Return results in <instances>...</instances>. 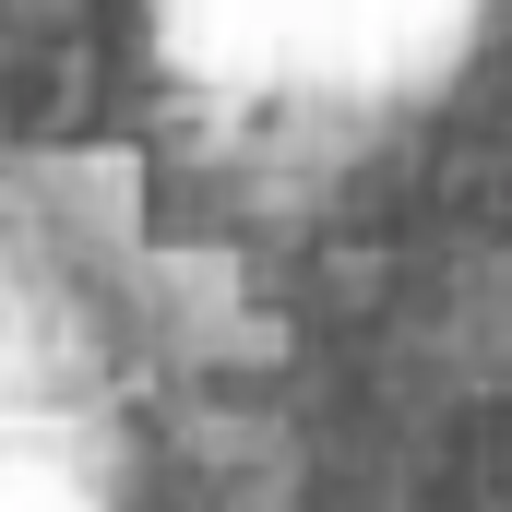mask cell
<instances>
[{
    "mask_svg": "<svg viewBox=\"0 0 512 512\" xmlns=\"http://www.w3.org/2000/svg\"><path fill=\"white\" fill-rule=\"evenodd\" d=\"M0 512H512V12H0Z\"/></svg>",
    "mask_w": 512,
    "mask_h": 512,
    "instance_id": "6da1fadb",
    "label": "cell"
}]
</instances>
